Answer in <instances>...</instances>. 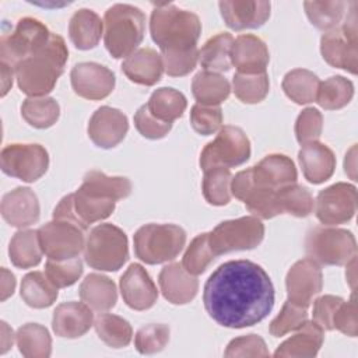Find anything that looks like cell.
<instances>
[{"label":"cell","instance_id":"43","mask_svg":"<svg viewBox=\"0 0 358 358\" xmlns=\"http://www.w3.org/2000/svg\"><path fill=\"white\" fill-rule=\"evenodd\" d=\"M232 175L228 168H211L204 171L203 196L208 204L225 206L231 200Z\"/></svg>","mask_w":358,"mask_h":358},{"label":"cell","instance_id":"7","mask_svg":"<svg viewBox=\"0 0 358 358\" xmlns=\"http://www.w3.org/2000/svg\"><path fill=\"white\" fill-rule=\"evenodd\" d=\"M344 21L334 29L327 31L320 38L322 57L333 67L357 74L358 69V29H357V3H351Z\"/></svg>","mask_w":358,"mask_h":358},{"label":"cell","instance_id":"57","mask_svg":"<svg viewBox=\"0 0 358 358\" xmlns=\"http://www.w3.org/2000/svg\"><path fill=\"white\" fill-rule=\"evenodd\" d=\"M344 299L334 295L319 296L313 302V322L323 330H333V317Z\"/></svg>","mask_w":358,"mask_h":358},{"label":"cell","instance_id":"10","mask_svg":"<svg viewBox=\"0 0 358 358\" xmlns=\"http://www.w3.org/2000/svg\"><path fill=\"white\" fill-rule=\"evenodd\" d=\"M250 157V141L246 133L236 126H224L217 137L200 154V168H232L242 165Z\"/></svg>","mask_w":358,"mask_h":358},{"label":"cell","instance_id":"22","mask_svg":"<svg viewBox=\"0 0 358 358\" xmlns=\"http://www.w3.org/2000/svg\"><path fill=\"white\" fill-rule=\"evenodd\" d=\"M231 64L242 74L266 73L270 53L264 41L256 35L245 34L234 39L231 48Z\"/></svg>","mask_w":358,"mask_h":358},{"label":"cell","instance_id":"48","mask_svg":"<svg viewBox=\"0 0 358 358\" xmlns=\"http://www.w3.org/2000/svg\"><path fill=\"white\" fill-rule=\"evenodd\" d=\"M171 330L164 323H151L141 327L134 336V347L140 354H155L169 343Z\"/></svg>","mask_w":358,"mask_h":358},{"label":"cell","instance_id":"51","mask_svg":"<svg viewBox=\"0 0 358 358\" xmlns=\"http://www.w3.org/2000/svg\"><path fill=\"white\" fill-rule=\"evenodd\" d=\"M190 124L201 136H210L222 126V110L220 106L196 103L190 110Z\"/></svg>","mask_w":358,"mask_h":358},{"label":"cell","instance_id":"56","mask_svg":"<svg viewBox=\"0 0 358 358\" xmlns=\"http://www.w3.org/2000/svg\"><path fill=\"white\" fill-rule=\"evenodd\" d=\"M333 327L348 337H357L358 334V317H357V301L355 292L348 301H343L337 308L333 317Z\"/></svg>","mask_w":358,"mask_h":358},{"label":"cell","instance_id":"32","mask_svg":"<svg viewBox=\"0 0 358 358\" xmlns=\"http://www.w3.org/2000/svg\"><path fill=\"white\" fill-rule=\"evenodd\" d=\"M192 92L197 103L207 106H220L231 92L228 80L220 73L199 71L192 81Z\"/></svg>","mask_w":358,"mask_h":358},{"label":"cell","instance_id":"34","mask_svg":"<svg viewBox=\"0 0 358 358\" xmlns=\"http://www.w3.org/2000/svg\"><path fill=\"white\" fill-rule=\"evenodd\" d=\"M42 248L38 231L21 229L14 234L8 246L11 263L18 268H31L41 263Z\"/></svg>","mask_w":358,"mask_h":358},{"label":"cell","instance_id":"13","mask_svg":"<svg viewBox=\"0 0 358 358\" xmlns=\"http://www.w3.org/2000/svg\"><path fill=\"white\" fill-rule=\"evenodd\" d=\"M1 171L24 182H35L49 166V154L41 144H8L0 154Z\"/></svg>","mask_w":358,"mask_h":358},{"label":"cell","instance_id":"39","mask_svg":"<svg viewBox=\"0 0 358 358\" xmlns=\"http://www.w3.org/2000/svg\"><path fill=\"white\" fill-rule=\"evenodd\" d=\"M354 96V85L343 76H333L319 83L316 102L326 110H336L347 106Z\"/></svg>","mask_w":358,"mask_h":358},{"label":"cell","instance_id":"35","mask_svg":"<svg viewBox=\"0 0 358 358\" xmlns=\"http://www.w3.org/2000/svg\"><path fill=\"white\" fill-rule=\"evenodd\" d=\"M234 38L228 32H220L210 38L199 50V62L206 71L221 73L231 69V48Z\"/></svg>","mask_w":358,"mask_h":358},{"label":"cell","instance_id":"17","mask_svg":"<svg viewBox=\"0 0 358 358\" xmlns=\"http://www.w3.org/2000/svg\"><path fill=\"white\" fill-rule=\"evenodd\" d=\"M70 80L74 92L91 101L103 99L110 95L116 83L112 70L94 62L76 64L71 69Z\"/></svg>","mask_w":358,"mask_h":358},{"label":"cell","instance_id":"28","mask_svg":"<svg viewBox=\"0 0 358 358\" xmlns=\"http://www.w3.org/2000/svg\"><path fill=\"white\" fill-rule=\"evenodd\" d=\"M324 340V330L313 320L305 322L296 329V333L282 341L274 351V357L313 358L317 355Z\"/></svg>","mask_w":358,"mask_h":358},{"label":"cell","instance_id":"50","mask_svg":"<svg viewBox=\"0 0 358 358\" xmlns=\"http://www.w3.org/2000/svg\"><path fill=\"white\" fill-rule=\"evenodd\" d=\"M45 274L57 288L70 287L74 282H77V280L81 277L83 262L80 257L69 260L48 259L45 264Z\"/></svg>","mask_w":358,"mask_h":358},{"label":"cell","instance_id":"41","mask_svg":"<svg viewBox=\"0 0 358 358\" xmlns=\"http://www.w3.org/2000/svg\"><path fill=\"white\" fill-rule=\"evenodd\" d=\"M94 327L98 337L112 348H123L130 344L133 329L130 323L112 313H102L94 320Z\"/></svg>","mask_w":358,"mask_h":358},{"label":"cell","instance_id":"63","mask_svg":"<svg viewBox=\"0 0 358 358\" xmlns=\"http://www.w3.org/2000/svg\"><path fill=\"white\" fill-rule=\"evenodd\" d=\"M355 266H357V256L352 257L348 263H347V271H345V277H347V281L351 287V289L354 291L355 289Z\"/></svg>","mask_w":358,"mask_h":358},{"label":"cell","instance_id":"26","mask_svg":"<svg viewBox=\"0 0 358 358\" xmlns=\"http://www.w3.org/2000/svg\"><path fill=\"white\" fill-rule=\"evenodd\" d=\"M298 159L308 182L319 185L331 178L336 169V155L323 143L312 141L303 144L298 152Z\"/></svg>","mask_w":358,"mask_h":358},{"label":"cell","instance_id":"25","mask_svg":"<svg viewBox=\"0 0 358 358\" xmlns=\"http://www.w3.org/2000/svg\"><path fill=\"white\" fill-rule=\"evenodd\" d=\"M253 185L278 190L296 182V168L291 158L282 154H270L250 168Z\"/></svg>","mask_w":358,"mask_h":358},{"label":"cell","instance_id":"55","mask_svg":"<svg viewBox=\"0 0 358 358\" xmlns=\"http://www.w3.org/2000/svg\"><path fill=\"white\" fill-rule=\"evenodd\" d=\"M134 126L143 137L150 138V140L162 138L172 129V123L162 122V120H158L157 117H154L150 113L147 105H141L137 109V112L134 113Z\"/></svg>","mask_w":358,"mask_h":358},{"label":"cell","instance_id":"2","mask_svg":"<svg viewBox=\"0 0 358 358\" xmlns=\"http://www.w3.org/2000/svg\"><path fill=\"white\" fill-rule=\"evenodd\" d=\"M67 59L69 49L64 39L52 32L42 49L14 67L18 88L29 96H46L63 74Z\"/></svg>","mask_w":358,"mask_h":358},{"label":"cell","instance_id":"27","mask_svg":"<svg viewBox=\"0 0 358 358\" xmlns=\"http://www.w3.org/2000/svg\"><path fill=\"white\" fill-rule=\"evenodd\" d=\"M122 71L136 84L145 87L155 85L164 73L162 57L151 48L137 49L123 60Z\"/></svg>","mask_w":358,"mask_h":358},{"label":"cell","instance_id":"5","mask_svg":"<svg viewBox=\"0 0 358 358\" xmlns=\"http://www.w3.org/2000/svg\"><path fill=\"white\" fill-rule=\"evenodd\" d=\"M136 256L147 264L173 260L186 243V232L175 224H147L133 236Z\"/></svg>","mask_w":358,"mask_h":358},{"label":"cell","instance_id":"19","mask_svg":"<svg viewBox=\"0 0 358 358\" xmlns=\"http://www.w3.org/2000/svg\"><path fill=\"white\" fill-rule=\"evenodd\" d=\"M119 285L123 301L134 310L150 309L157 302V285L141 264H130L120 277Z\"/></svg>","mask_w":358,"mask_h":358},{"label":"cell","instance_id":"52","mask_svg":"<svg viewBox=\"0 0 358 358\" xmlns=\"http://www.w3.org/2000/svg\"><path fill=\"white\" fill-rule=\"evenodd\" d=\"M164 70L168 76L183 77L194 70L199 62L197 46L179 52H161Z\"/></svg>","mask_w":358,"mask_h":358},{"label":"cell","instance_id":"12","mask_svg":"<svg viewBox=\"0 0 358 358\" xmlns=\"http://www.w3.org/2000/svg\"><path fill=\"white\" fill-rule=\"evenodd\" d=\"M115 207V200L96 197L78 189L59 201L53 210V220L67 221L87 231L91 224L108 218Z\"/></svg>","mask_w":358,"mask_h":358},{"label":"cell","instance_id":"3","mask_svg":"<svg viewBox=\"0 0 358 358\" xmlns=\"http://www.w3.org/2000/svg\"><path fill=\"white\" fill-rule=\"evenodd\" d=\"M150 34L161 52L196 48L201 34L200 18L173 4H158L150 18Z\"/></svg>","mask_w":358,"mask_h":358},{"label":"cell","instance_id":"31","mask_svg":"<svg viewBox=\"0 0 358 358\" xmlns=\"http://www.w3.org/2000/svg\"><path fill=\"white\" fill-rule=\"evenodd\" d=\"M78 189L96 197L117 201L131 193V182L124 176H108L101 171H90L84 175Z\"/></svg>","mask_w":358,"mask_h":358},{"label":"cell","instance_id":"30","mask_svg":"<svg viewBox=\"0 0 358 358\" xmlns=\"http://www.w3.org/2000/svg\"><path fill=\"white\" fill-rule=\"evenodd\" d=\"M103 32V21L99 15L88 8L76 11L69 22V36L73 45L80 50L95 48Z\"/></svg>","mask_w":358,"mask_h":358},{"label":"cell","instance_id":"54","mask_svg":"<svg viewBox=\"0 0 358 358\" xmlns=\"http://www.w3.org/2000/svg\"><path fill=\"white\" fill-rule=\"evenodd\" d=\"M224 357H270V352L264 340L260 336L246 334L231 340L227 345Z\"/></svg>","mask_w":358,"mask_h":358},{"label":"cell","instance_id":"29","mask_svg":"<svg viewBox=\"0 0 358 358\" xmlns=\"http://www.w3.org/2000/svg\"><path fill=\"white\" fill-rule=\"evenodd\" d=\"M80 298L95 312H106L116 305L117 289L115 282L102 274H88L78 288Z\"/></svg>","mask_w":358,"mask_h":358},{"label":"cell","instance_id":"6","mask_svg":"<svg viewBox=\"0 0 358 358\" xmlns=\"http://www.w3.org/2000/svg\"><path fill=\"white\" fill-rule=\"evenodd\" d=\"M84 259L87 264L101 271H117L129 259L127 236L113 224L94 227L85 238Z\"/></svg>","mask_w":358,"mask_h":358},{"label":"cell","instance_id":"47","mask_svg":"<svg viewBox=\"0 0 358 358\" xmlns=\"http://www.w3.org/2000/svg\"><path fill=\"white\" fill-rule=\"evenodd\" d=\"M217 256L214 255L210 239H208V232L197 235L190 245L187 246L182 266L193 275H199L206 271V268L210 266V263L215 259Z\"/></svg>","mask_w":358,"mask_h":358},{"label":"cell","instance_id":"42","mask_svg":"<svg viewBox=\"0 0 358 358\" xmlns=\"http://www.w3.org/2000/svg\"><path fill=\"white\" fill-rule=\"evenodd\" d=\"M348 3L345 1H305L303 8L312 25L320 31H331L337 28L343 18Z\"/></svg>","mask_w":358,"mask_h":358},{"label":"cell","instance_id":"16","mask_svg":"<svg viewBox=\"0 0 358 358\" xmlns=\"http://www.w3.org/2000/svg\"><path fill=\"white\" fill-rule=\"evenodd\" d=\"M288 301L308 308L323 288V274L320 264L306 257L291 266L285 277Z\"/></svg>","mask_w":358,"mask_h":358},{"label":"cell","instance_id":"8","mask_svg":"<svg viewBox=\"0 0 358 358\" xmlns=\"http://www.w3.org/2000/svg\"><path fill=\"white\" fill-rule=\"evenodd\" d=\"M305 248L309 259L317 264L343 266L357 256L352 232L343 228L316 227L306 235Z\"/></svg>","mask_w":358,"mask_h":358},{"label":"cell","instance_id":"59","mask_svg":"<svg viewBox=\"0 0 358 358\" xmlns=\"http://www.w3.org/2000/svg\"><path fill=\"white\" fill-rule=\"evenodd\" d=\"M15 289V277L6 267L1 268V301H6L14 294Z\"/></svg>","mask_w":358,"mask_h":358},{"label":"cell","instance_id":"14","mask_svg":"<svg viewBox=\"0 0 358 358\" xmlns=\"http://www.w3.org/2000/svg\"><path fill=\"white\" fill-rule=\"evenodd\" d=\"M42 252L52 260H69L78 257L84 250V229L76 224L53 220L38 229Z\"/></svg>","mask_w":358,"mask_h":358},{"label":"cell","instance_id":"1","mask_svg":"<svg viewBox=\"0 0 358 358\" xmlns=\"http://www.w3.org/2000/svg\"><path fill=\"white\" fill-rule=\"evenodd\" d=\"M208 316L222 327L243 329L262 322L274 306V287L264 268L250 260H229L204 284Z\"/></svg>","mask_w":358,"mask_h":358},{"label":"cell","instance_id":"9","mask_svg":"<svg viewBox=\"0 0 358 358\" xmlns=\"http://www.w3.org/2000/svg\"><path fill=\"white\" fill-rule=\"evenodd\" d=\"M50 34L48 27L36 18L24 17L18 20L13 31H4L1 35V62L15 67L21 60L42 49L48 43Z\"/></svg>","mask_w":358,"mask_h":358},{"label":"cell","instance_id":"61","mask_svg":"<svg viewBox=\"0 0 358 358\" xmlns=\"http://www.w3.org/2000/svg\"><path fill=\"white\" fill-rule=\"evenodd\" d=\"M355 151H357V147L352 145L351 150L345 154V159H344V171L345 173L352 179V180H357V175H355V171H357V165H355Z\"/></svg>","mask_w":358,"mask_h":358},{"label":"cell","instance_id":"38","mask_svg":"<svg viewBox=\"0 0 358 358\" xmlns=\"http://www.w3.org/2000/svg\"><path fill=\"white\" fill-rule=\"evenodd\" d=\"M319 83L320 81L313 71L294 69L284 76L281 87L291 101L298 105H305L316 99Z\"/></svg>","mask_w":358,"mask_h":358},{"label":"cell","instance_id":"62","mask_svg":"<svg viewBox=\"0 0 358 358\" xmlns=\"http://www.w3.org/2000/svg\"><path fill=\"white\" fill-rule=\"evenodd\" d=\"M14 343V333L13 330L8 327V324L6 322H1V350L0 352L4 354L10 350V347Z\"/></svg>","mask_w":358,"mask_h":358},{"label":"cell","instance_id":"23","mask_svg":"<svg viewBox=\"0 0 358 358\" xmlns=\"http://www.w3.org/2000/svg\"><path fill=\"white\" fill-rule=\"evenodd\" d=\"M158 282L164 298L173 305L189 303L199 291L196 275L190 274L180 263H171L162 267Z\"/></svg>","mask_w":358,"mask_h":358},{"label":"cell","instance_id":"18","mask_svg":"<svg viewBox=\"0 0 358 358\" xmlns=\"http://www.w3.org/2000/svg\"><path fill=\"white\" fill-rule=\"evenodd\" d=\"M129 122L126 115L110 106L98 108L88 122V137L101 148H113L126 137Z\"/></svg>","mask_w":358,"mask_h":358},{"label":"cell","instance_id":"11","mask_svg":"<svg viewBox=\"0 0 358 358\" xmlns=\"http://www.w3.org/2000/svg\"><path fill=\"white\" fill-rule=\"evenodd\" d=\"M264 238V225L256 217H241L220 222L208 239L215 256L234 250H249L260 245Z\"/></svg>","mask_w":358,"mask_h":358},{"label":"cell","instance_id":"49","mask_svg":"<svg viewBox=\"0 0 358 358\" xmlns=\"http://www.w3.org/2000/svg\"><path fill=\"white\" fill-rule=\"evenodd\" d=\"M308 308L292 303L291 301H285L280 313L271 320L268 326V331L274 337H282L287 333L296 330L308 320Z\"/></svg>","mask_w":358,"mask_h":358},{"label":"cell","instance_id":"21","mask_svg":"<svg viewBox=\"0 0 358 358\" xmlns=\"http://www.w3.org/2000/svg\"><path fill=\"white\" fill-rule=\"evenodd\" d=\"M0 211L8 225L21 229L38 222L41 214L38 197L29 187H15L6 193Z\"/></svg>","mask_w":358,"mask_h":358},{"label":"cell","instance_id":"4","mask_svg":"<svg viewBox=\"0 0 358 358\" xmlns=\"http://www.w3.org/2000/svg\"><path fill=\"white\" fill-rule=\"evenodd\" d=\"M103 42L106 50L115 59L134 53L144 39L145 15L130 4H113L105 11Z\"/></svg>","mask_w":358,"mask_h":358},{"label":"cell","instance_id":"33","mask_svg":"<svg viewBox=\"0 0 358 358\" xmlns=\"http://www.w3.org/2000/svg\"><path fill=\"white\" fill-rule=\"evenodd\" d=\"M22 301L35 309L53 305L59 295V288L42 271H31L24 275L20 289Z\"/></svg>","mask_w":358,"mask_h":358},{"label":"cell","instance_id":"46","mask_svg":"<svg viewBox=\"0 0 358 358\" xmlns=\"http://www.w3.org/2000/svg\"><path fill=\"white\" fill-rule=\"evenodd\" d=\"M246 208L259 220H270L282 214L277 190L255 186L243 199Z\"/></svg>","mask_w":358,"mask_h":358},{"label":"cell","instance_id":"45","mask_svg":"<svg viewBox=\"0 0 358 358\" xmlns=\"http://www.w3.org/2000/svg\"><path fill=\"white\" fill-rule=\"evenodd\" d=\"M278 201L282 213H288L294 217H308L315 208V200L310 192L296 183L287 185L277 190Z\"/></svg>","mask_w":358,"mask_h":358},{"label":"cell","instance_id":"37","mask_svg":"<svg viewBox=\"0 0 358 358\" xmlns=\"http://www.w3.org/2000/svg\"><path fill=\"white\" fill-rule=\"evenodd\" d=\"M18 351L27 358H48L52 354V338L39 323L22 324L15 333Z\"/></svg>","mask_w":358,"mask_h":358},{"label":"cell","instance_id":"53","mask_svg":"<svg viewBox=\"0 0 358 358\" xmlns=\"http://www.w3.org/2000/svg\"><path fill=\"white\" fill-rule=\"evenodd\" d=\"M323 129V116L316 108H305L296 117L295 136L301 145L317 141Z\"/></svg>","mask_w":358,"mask_h":358},{"label":"cell","instance_id":"15","mask_svg":"<svg viewBox=\"0 0 358 358\" xmlns=\"http://www.w3.org/2000/svg\"><path fill=\"white\" fill-rule=\"evenodd\" d=\"M357 211V189L338 182L323 189L315 201V213L323 225L334 227L348 222Z\"/></svg>","mask_w":358,"mask_h":358},{"label":"cell","instance_id":"20","mask_svg":"<svg viewBox=\"0 0 358 358\" xmlns=\"http://www.w3.org/2000/svg\"><path fill=\"white\" fill-rule=\"evenodd\" d=\"M221 17L234 31L255 29L270 18V1L231 0L218 3Z\"/></svg>","mask_w":358,"mask_h":358},{"label":"cell","instance_id":"58","mask_svg":"<svg viewBox=\"0 0 358 358\" xmlns=\"http://www.w3.org/2000/svg\"><path fill=\"white\" fill-rule=\"evenodd\" d=\"M252 187H253V176H252L250 168L238 172L231 180V194L235 196L238 200L243 201V199L252 190Z\"/></svg>","mask_w":358,"mask_h":358},{"label":"cell","instance_id":"40","mask_svg":"<svg viewBox=\"0 0 358 358\" xmlns=\"http://www.w3.org/2000/svg\"><path fill=\"white\" fill-rule=\"evenodd\" d=\"M21 115L35 129L53 126L60 116V106L50 96H29L21 105Z\"/></svg>","mask_w":358,"mask_h":358},{"label":"cell","instance_id":"36","mask_svg":"<svg viewBox=\"0 0 358 358\" xmlns=\"http://www.w3.org/2000/svg\"><path fill=\"white\" fill-rule=\"evenodd\" d=\"M145 105L154 117L172 123L183 115L187 101L180 91L171 87H162L151 94Z\"/></svg>","mask_w":358,"mask_h":358},{"label":"cell","instance_id":"60","mask_svg":"<svg viewBox=\"0 0 358 358\" xmlns=\"http://www.w3.org/2000/svg\"><path fill=\"white\" fill-rule=\"evenodd\" d=\"M0 69H1V96H4L13 87V78L15 76V71H14V67L3 62H0Z\"/></svg>","mask_w":358,"mask_h":358},{"label":"cell","instance_id":"44","mask_svg":"<svg viewBox=\"0 0 358 358\" xmlns=\"http://www.w3.org/2000/svg\"><path fill=\"white\" fill-rule=\"evenodd\" d=\"M270 88L268 74H242L236 73L232 78V90L235 96L243 103H257L262 102Z\"/></svg>","mask_w":358,"mask_h":358},{"label":"cell","instance_id":"24","mask_svg":"<svg viewBox=\"0 0 358 358\" xmlns=\"http://www.w3.org/2000/svg\"><path fill=\"white\" fill-rule=\"evenodd\" d=\"M94 324L92 309L84 302L60 303L52 317V327L56 336L63 338H78Z\"/></svg>","mask_w":358,"mask_h":358}]
</instances>
